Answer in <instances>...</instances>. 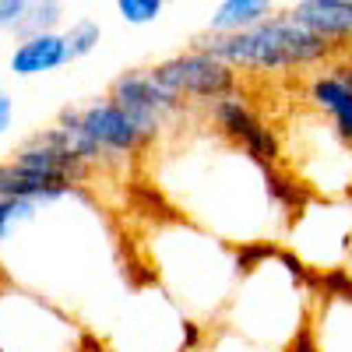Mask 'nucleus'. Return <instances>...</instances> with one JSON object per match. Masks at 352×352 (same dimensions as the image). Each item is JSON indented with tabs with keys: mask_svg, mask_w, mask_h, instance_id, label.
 I'll list each match as a JSON object with an SVG mask.
<instances>
[{
	"mask_svg": "<svg viewBox=\"0 0 352 352\" xmlns=\"http://www.w3.org/2000/svg\"><path fill=\"white\" fill-rule=\"evenodd\" d=\"M314 282L285 247H243L240 285L226 310L229 331L261 349H285L310 328Z\"/></svg>",
	"mask_w": 352,
	"mask_h": 352,
	"instance_id": "nucleus-1",
	"label": "nucleus"
},
{
	"mask_svg": "<svg viewBox=\"0 0 352 352\" xmlns=\"http://www.w3.org/2000/svg\"><path fill=\"white\" fill-rule=\"evenodd\" d=\"M152 268L166 289V296L180 307L190 320H215L226 317L229 300L240 285V250L215 240L187 222H169L159 229V240L152 236Z\"/></svg>",
	"mask_w": 352,
	"mask_h": 352,
	"instance_id": "nucleus-2",
	"label": "nucleus"
},
{
	"mask_svg": "<svg viewBox=\"0 0 352 352\" xmlns=\"http://www.w3.org/2000/svg\"><path fill=\"white\" fill-rule=\"evenodd\" d=\"M194 46L229 64L232 71H250V74H289V71L324 67L335 56H342L338 46L292 21L285 8H278L268 21L247 28V32L204 36L194 39Z\"/></svg>",
	"mask_w": 352,
	"mask_h": 352,
	"instance_id": "nucleus-3",
	"label": "nucleus"
},
{
	"mask_svg": "<svg viewBox=\"0 0 352 352\" xmlns=\"http://www.w3.org/2000/svg\"><path fill=\"white\" fill-rule=\"evenodd\" d=\"M282 144V173L307 194L317 197H352V144L335 131L324 113H317L303 99V116L289 124Z\"/></svg>",
	"mask_w": 352,
	"mask_h": 352,
	"instance_id": "nucleus-4",
	"label": "nucleus"
},
{
	"mask_svg": "<svg viewBox=\"0 0 352 352\" xmlns=\"http://www.w3.org/2000/svg\"><path fill=\"white\" fill-rule=\"evenodd\" d=\"M282 247L314 278L345 272L352 257V197H310L292 215Z\"/></svg>",
	"mask_w": 352,
	"mask_h": 352,
	"instance_id": "nucleus-5",
	"label": "nucleus"
},
{
	"mask_svg": "<svg viewBox=\"0 0 352 352\" xmlns=\"http://www.w3.org/2000/svg\"><path fill=\"white\" fill-rule=\"evenodd\" d=\"M148 71H152V78L166 88V92L176 96L187 109L190 106H204V109H208L219 99L232 96V92H236V85H240L236 71H232L229 64L215 60L212 53H204L197 46L166 56V60H159Z\"/></svg>",
	"mask_w": 352,
	"mask_h": 352,
	"instance_id": "nucleus-6",
	"label": "nucleus"
},
{
	"mask_svg": "<svg viewBox=\"0 0 352 352\" xmlns=\"http://www.w3.org/2000/svg\"><path fill=\"white\" fill-rule=\"evenodd\" d=\"M106 99L113 106H120L131 120L152 138V144H159L166 138V127H180V120L190 116V109L176 96H169L152 78V71H124L109 85Z\"/></svg>",
	"mask_w": 352,
	"mask_h": 352,
	"instance_id": "nucleus-7",
	"label": "nucleus"
},
{
	"mask_svg": "<svg viewBox=\"0 0 352 352\" xmlns=\"http://www.w3.org/2000/svg\"><path fill=\"white\" fill-rule=\"evenodd\" d=\"M67 116L78 124V131L106 155V166L124 162L127 155H138L144 148H155L152 138L144 134L120 106H113L109 99H96L88 106H67Z\"/></svg>",
	"mask_w": 352,
	"mask_h": 352,
	"instance_id": "nucleus-8",
	"label": "nucleus"
},
{
	"mask_svg": "<svg viewBox=\"0 0 352 352\" xmlns=\"http://www.w3.org/2000/svg\"><path fill=\"white\" fill-rule=\"evenodd\" d=\"M208 124H212L215 134H222L232 144H240V148L250 152L257 162H264V166H278L282 162L278 134L250 109L247 96L232 92V96L219 99L215 106H208Z\"/></svg>",
	"mask_w": 352,
	"mask_h": 352,
	"instance_id": "nucleus-9",
	"label": "nucleus"
},
{
	"mask_svg": "<svg viewBox=\"0 0 352 352\" xmlns=\"http://www.w3.org/2000/svg\"><path fill=\"white\" fill-rule=\"evenodd\" d=\"M11 162L36 176H46V180L67 184V187H81L92 176V169L67 148L64 134L56 127H46V131H36L32 138H25L11 152Z\"/></svg>",
	"mask_w": 352,
	"mask_h": 352,
	"instance_id": "nucleus-10",
	"label": "nucleus"
},
{
	"mask_svg": "<svg viewBox=\"0 0 352 352\" xmlns=\"http://www.w3.org/2000/svg\"><path fill=\"white\" fill-rule=\"evenodd\" d=\"M310 331L317 352H352V282L345 272L320 278V300Z\"/></svg>",
	"mask_w": 352,
	"mask_h": 352,
	"instance_id": "nucleus-11",
	"label": "nucleus"
},
{
	"mask_svg": "<svg viewBox=\"0 0 352 352\" xmlns=\"http://www.w3.org/2000/svg\"><path fill=\"white\" fill-rule=\"evenodd\" d=\"M285 11L307 32L338 46V53H352V0H292Z\"/></svg>",
	"mask_w": 352,
	"mask_h": 352,
	"instance_id": "nucleus-12",
	"label": "nucleus"
},
{
	"mask_svg": "<svg viewBox=\"0 0 352 352\" xmlns=\"http://www.w3.org/2000/svg\"><path fill=\"white\" fill-rule=\"evenodd\" d=\"M303 99L317 113H324L335 124V131L352 144V85L342 74H335L331 64H324L320 71H314L303 81Z\"/></svg>",
	"mask_w": 352,
	"mask_h": 352,
	"instance_id": "nucleus-13",
	"label": "nucleus"
},
{
	"mask_svg": "<svg viewBox=\"0 0 352 352\" xmlns=\"http://www.w3.org/2000/svg\"><path fill=\"white\" fill-rule=\"evenodd\" d=\"M71 64V53H67V39L64 32H50V36H32V39H18L11 56H8V67L14 78H36V74H50V71H60Z\"/></svg>",
	"mask_w": 352,
	"mask_h": 352,
	"instance_id": "nucleus-14",
	"label": "nucleus"
},
{
	"mask_svg": "<svg viewBox=\"0 0 352 352\" xmlns=\"http://www.w3.org/2000/svg\"><path fill=\"white\" fill-rule=\"evenodd\" d=\"M278 11V4L272 0H222L208 14V36H236L247 28L268 21Z\"/></svg>",
	"mask_w": 352,
	"mask_h": 352,
	"instance_id": "nucleus-15",
	"label": "nucleus"
},
{
	"mask_svg": "<svg viewBox=\"0 0 352 352\" xmlns=\"http://www.w3.org/2000/svg\"><path fill=\"white\" fill-rule=\"evenodd\" d=\"M67 18V8L60 0H28V11L25 21L18 25V39H32V36H50V32H60V25Z\"/></svg>",
	"mask_w": 352,
	"mask_h": 352,
	"instance_id": "nucleus-16",
	"label": "nucleus"
},
{
	"mask_svg": "<svg viewBox=\"0 0 352 352\" xmlns=\"http://www.w3.org/2000/svg\"><path fill=\"white\" fill-rule=\"evenodd\" d=\"M64 39H67L71 64H74V60H85L88 53L99 50V43H102V25H99L96 18L81 14V18H74V21L64 28Z\"/></svg>",
	"mask_w": 352,
	"mask_h": 352,
	"instance_id": "nucleus-17",
	"label": "nucleus"
},
{
	"mask_svg": "<svg viewBox=\"0 0 352 352\" xmlns=\"http://www.w3.org/2000/svg\"><path fill=\"white\" fill-rule=\"evenodd\" d=\"M162 11H166L162 0H116V14L127 25H152L162 18Z\"/></svg>",
	"mask_w": 352,
	"mask_h": 352,
	"instance_id": "nucleus-18",
	"label": "nucleus"
},
{
	"mask_svg": "<svg viewBox=\"0 0 352 352\" xmlns=\"http://www.w3.org/2000/svg\"><path fill=\"white\" fill-rule=\"evenodd\" d=\"M25 11H28V0H0V32H18Z\"/></svg>",
	"mask_w": 352,
	"mask_h": 352,
	"instance_id": "nucleus-19",
	"label": "nucleus"
},
{
	"mask_svg": "<svg viewBox=\"0 0 352 352\" xmlns=\"http://www.w3.org/2000/svg\"><path fill=\"white\" fill-rule=\"evenodd\" d=\"M208 352H268V349H261V345H254V342H247V338H240V335H232L229 328L212 342V349Z\"/></svg>",
	"mask_w": 352,
	"mask_h": 352,
	"instance_id": "nucleus-20",
	"label": "nucleus"
},
{
	"mask_svg": "<svg viewBox=\"0 0 352 352\" xmlns=\"http://www.w3.org/2000/svg\"><path fill=\"white\" fill-rule=\"evenodd\" d=\"M14 124V99L8 92H0V138H4Z\"/></svg>",
	"mask_w": 352,
	"mask_h": 352,
	"instance_id": "nucleus-21",
	"label": "nucleus"
},
{
	"mask_svg": "<svg viewBox=\"0 0 352 352\" xmlns=\"http://www.w3.org/2000/svg\"><path fill=\"white\" fill-rule=\"evenodd\" d=\"M345 275H349V282H352V257H349V264H345Z\"/></svg>",
	"mask_w": 352,
	"mask_h": 352,
	"instance_id": "nucleus-22",
	"label": "nucleus"
}]
</instances>
